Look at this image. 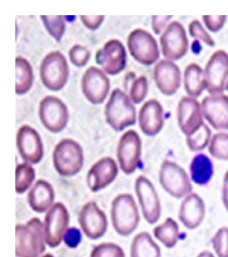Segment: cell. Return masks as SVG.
Listing matches in <instances>:
<instances>
[{
    "mask_svg": "<svg viewBox=\"0 0 228 257\" xmlns=\"http://www.w3.org/2000/svg\"><path fill=\"white\" fill-rule=\"evenodd\" d=\"M35 168L28 163L19 164L16 168V193L19 194L25 193L30 188L35 181Z\"/></svg>",
    "mask_w": 228,
    "mask_h": 257,
    "instance_id": "30",
    "label": "cell"
},
{
    "mask_svg": "<svg viewBox=\"0 0 228 257\" xmlns=\"http://www.w3.org/2000/svg\"><path fill=\"white\" fill-rule=\"evenodd\" d=\"M78 221L84 235L91 240L103 237L107 230L106 214L94 201H89L81 206Z\"/></svg>",
    "mask_w": 228,
    "mask_h": 257,
    "instance_id": "13",
    "label": "cell"
},
{
    "mask_svg": "<svg viewBox=\"0 0 228 257\" xmlns=\"http://www.w3.org/2000/svg\"><path fill=\"white\" fill-rule=\"evenodd\" d=\"M41 257H54L53 256V255H52L51 253H49V252H47V253L44 254V255H42Z\"/></svg>",
    "mask_w": 228,
    "mask_h": 257,
    "instance_id": "45",
    "label": "cell"
},
{
    "mask_svg": "<svg viewBox=\"0 0 228 257\" xmlns=\"http://www.w3.org/2000/svg\"><path fill=\"white\" fill-rule=\"evenodd\" d=\"M38 114L44 127L53 134L61 132L69 122L67 107L60 97L56 96H46L41 100Z\"/></svg>",
    "mask_w": 228,
    "mask_h": 257,
    "instance_id": "9",
    "label": "cell"
},
{
    "mask_svg": "<svg viewBox=\"0 0 228 257\" xmlns=\"http://www.w3.org/2000/svg\"><path fill=\"white\" fill-rule=\"evenodd\" d=\"M69 224V213L66 205L56 202L47 211L44 217L45 240L50 248L60 246L64 238Z\"/></svg>",
    "mask_w": 228,
    "mask_h": 257,
    "instance_id": "10",
    "label": "cell"
},
{
    "mask_svg": "<svg viewBox=\"0 0 228 257\" xmlns=\"http://www.w3.org/2000/svg\"><path fill=\"white\" fill-rule=\"evenodd\" d=\"M211 243L217 257H228V227H220L213 236Z\"/></svg>",
    "mask_w": 228,
    "mask_h": 257,
    "instance_id": "35",
    "label": "cell"
},
{
    "mask_svg": "<svg viewBox=\"0 0 228 257\" xmlns=\"http://www.w3.org/2000/svg\"><path fill=\"white\" fill-rule=\"evenodd\" d=\"M172 16H152V29L155 34L161 33L164 28H166V24L170 21Z\"/></svg>",
    "mask_w": 228,
    "mask_h": 257,
    "instance_id": "42",
    "label": "cell"
},
{
    "mask_svg": "<svg viewBox=\"0 0 228 257\" xmlns=\"http://www.w3.org/2000/svg\"><path fill=\"white\" fill-rule=\"evenodd\" d=\"M90 257H126L124 249L115 243H101L93 247Z\"/></svg>",
    "mask_w": 228,
    "mask_h": 257,
    "instance_id": "34",
    "label": "cell"
},
{
    "mask_svg": "<svg viewBox=\"0 0 228 257\" xmlns=\"http://www.w3.org/2000/svg\"><path fill=\"white\" fill-rule=\"evenodd\" d=\"M154 80L164 95L175 94L181 85V71L174 62L161 60L154 68Z\"/></svg>",
    "mask_w": 228,
    "mask_h": 257,
    "instance_id": "20",
    "label": "cell"
},
{
    "mask_svg": "<svg viewBox=\"0 0 228 257\" xmlns=\"http://www.w3.org/2000/svg\"><path fill=\"white\" fill-rule=\"evenodd\" d=\"M153 234L165 247H174L180 237V227L176 220L167 217L165 221L153 228Z\"/></svg>",
    "mask_w": 228,
    "mask_h": 257,
    "instance_id": "28",
    "label": "cell"
},
{
    "mask_svg": "<svg viewBox=\"0 0 228 257\" xmlns=\"http://www.w3.org/2000/svg\"><path fill=\"white\" fill-rule=\"evenodd\" d=\"M41 79L44 86L52 91L62 89L69 78V65L65 56L53 50L45 56L40 68Z\"/></svg>",
    "mask_w": 228,
    "mask_h": 257,
    "instance_id": "6",
    "label": "cell"
},
{
    "mask_svg": "<svg viewBox=\"0 0 228 257\" xmlns=\"http://www.w3.org/2000/svg\"><path fill=\"white\" fill-rule=\"evenodd\" d=\"M53 162L60 175L72 177L81 171L84 165L82 148L72 139H63L55 146Z\"/></svg>",
    "mask_w": 228,
    "mask_h": 257,
    "instance_id": "4",
    "label": "cell"
},
{
    "mask_svg": "<svg viewBox=\"0 0 228 257\" xmlns=\"http://www.w3.org/2000/svg\"><path fill=\"white\" fill-rule=\"evenodd\" d=\"M203 117L217 131H228V96L211 94L201 103Z\"/></svg>",
    "mask_w": 228,
    "mask_h": 257,
    "instance_id": "19",
    "label": "cell"
},
{
    "mask_svg": "<svg viewBox=\"0 0 228 257\" xmlns=\"http://www.w3.org/2000/svg\"><path fill=\"white\" fill-rule=\"evenodd\" d=\"M110 218L114 230L123 237H127L139 226L140 216L133 195L121 193L111 204Z\"/></svg>",
    "mask_w": 228,
    "mask_h": 257,
    "instance_id": "2",
    "label": "cell"
},
{
    "mask_svg": "<svg viewBox=\"0 0 228 257\" xmlns=\"http://www.w3.org/2000/svg\"><path fill=\"white\" fill-rule=\"evenodd\" d=\"M90 56L91 54L88 49L80 44H75L69 51L70 61L77 67H82L84 65H86L89 60Z\"/></svg>",
    "mask_w": 228,
    "mask_h": 257,
    "instance_id": "38",
    "label": "cell"
},
{
    "mask_svg": "<svg viewBox=\"0 0 228 257\" xmlns=\"http://www.w3.org/2000/svg\"><path fill=\"white\" fill-rule=\"evenodd\" d=\"M211 137V128L205 123L195 134L186 137V145L192 152H199L208 146Z\"/></svg>",
    "mask_w": 228,
    "mask_h": 257,
    "instance_id": "32",
    "label": "cell"
},
{
    "mask_svg": "<svg viewBox=\"0 0 228 257\" xmlns=\"http://www.w3.org/2000/svg\"><path fill=\"white\" fill-rule=\"evenodd\" d=\"M149 91L148 79L145 75H141L135 79L130 88V95L132 101L135 104H139L144 100Z\"/></svg>",
    "mask_w": 228,
    "mask_h": 257,
    "instance_id": "36",
    "label": "cell"
},
{
    "mask_svg": "<svg viewBox=\"0 0 228 257\" xmlns=\"http://www.w3.org/2000/svg\"><path fill=\"white\" fill-rule=\"evenodd\" d=\"M17 257H40L46 249L44 223L37 218L16 225Z\"/></svg>",
    "mask_w": 228,
    "mask_h": 257,
    "instance_id": "1",
    "label": "cell"
},
{
    "mask_svg": "<svg viewBox=\"0 0 228 257\" xmlns=\"http://www.w3.org/2000/svg\"><path fill=\"white\" fill-rule=\"evenodd\" d=\"M127 44L132 57L141 64L149 66L159 58L158 43L148 31L135 29L129 35Z\"/></svg>",
    "mask_w": 228,
    "mask_h": 257,
    "instance_id": "8",
    "label": "cell"
},
{
    "mask_svg": "<svg viewBox=\"0 0 228 257\" xmlns=\"http://www.w3.org/2000/svg\"><path fill=\"white\" fill-rule=\"evenodd\" d=\"M118 174L117 162L110 157H104L97 161L90 168L87 174L88 188L97 192L107 187L116 179Z\"/></svg>",
    "mask_w": 228,
    "mask_h": 257,
    "instance_id": "22",
    "label": "cell"
},
{
    "mask_svg": "<svg viewBox=\"0 0 228 257\" xmlns=\"http://www.w3.org/2000/svg\"><path fill=\"white\" fill-rule=\"evenodd\" d=\"M81 22L84 24L85 27L88 28L90 30H95L99 28L102 22L104 20V16H80Z\"/></svg>",
    "mask_w": 228,
    "mask_h": 257,
    "instance_id": "41",
    "label": "cell"
},
{
    "mask_svg": "<svg viewBox=\"0 0 228 257\" xmlns=\"http://www.w3.org/2000/svg\"><path fill=\"white\" fill-rule=\"evenodd\" d=\"M208 150L217 160L228 161V134L218 132L211 137Z\"/></svg>",
    "mask_w": 228,
    "mask_h": 257,
    "instance_id": "31",
    "label": "cell"
},
{
    "mask_svg": "<svg viewBox=\"0 0 228 257\" xmlns=\"http://www.w3.org/2000/svg\"><path fill=\"white\" fill-rule=\"evenodd\" d=\"M162 188L176 199L184 198L192 192V180L184 168L171 160L162 162L158 173Z\"/></svg>",
    "mask_w": 228,
    "mask_h": 257,
    "instance_id": "5",
    "label": "cell"
},
{
    "mask_svg": "<svg viewBox=\"0 0 228 257\" xmlns=\"http://www.w3.org/2000/svg\"><path fill=\"white\" fill-rule=\"evenodd\" d=\"M142 155V140L134 130L124 133L118 143L117 156L123 172L133 174L139 166Z\"/></svg>",
    "mask_w": 228,
    "mask_h": 257,
    "instance_id": "14",
    "label": "cell"
},
{
    "mask_svg": "<svg viewBox=\"0 0 228 257\" xmlns=\"http://www.w3.org/2000/svg\"><path fill=\"white\" fill-rule=\"evenodd\" d=\"M16 144L21 158L27 163L38 164L44 157V145L38 131L30 125L19 128Z\"/></svg>",
    "mask_w": 228,
    "mask_h": 257,
    "instance_id": "16",
    "label": "cell"
},
{
    "mask_svg": "<svg viewBox=\"0 0 228 257\" xmlns=\"http://www.w3.org/2000/svg\"><path fill=\"white\" fill-rule=\"evenodd\" d=\"M190 178L197 185L205 186L214 175V165L209 157L203 153H198L191 161Z\"/></svg>",
    "mask_w": 228,
    "mask_h": 257,
    "instance_id": "26",
    "label": "cell"
},
{
    "mask_svg": "<svg viewBox=\"0 0 228 257\" xmlns=\"http://www.w3.org/2000/svg\"><path fill=\"white\" fill-rule=\"evenodd\" d=\"M34 72L32 65L24 57H16V94H25L33 85Z\"/></svg>",
    "mask_w": 228,
    "mask_h": 257,
    "instance_id": "29",
    "label": "cell"
},
{
    "mask_svg": "<svg viewBox=\"0 0 228 257\" xmlns=\"http://www.w3.org/2000/svg\"><path fill=\"white\" fill-rule=\"evenodd\" d=\"M179 128L186 137L192 135L205 124L201 104L195 97L183 96L177 109Z\"/></svg>",
    "mask_w": 228,
    "mask_h": 257,
    "instance_id": "15",
    "label": "cell"
},
{
    "mask_svg": "<svg viewBox=\"0 0 228 257\" xmlns=\"http://www.w3.org/2000/svg\"><path fill=\"white\" fill-rule=\"evenodd\" d=\"M130 257H161V251L151 234L147 231H142L133 239Z\"/></svg>",
    "mask_w": 228,
    "mask_h": 257,
    "instance_id": "27",
    "label": "cell"
},
{
    "mask_svg": "<svg viewBox=\"0 0 228 257\" xmlns=\"http://www.w3.org/2000/svg\"><path fill=\"white\" fill-rule=\"evenodd\" d=\"M127 51L119 40L107 41L96 53V62L109 75H117L125 69L127 65Z\"/></svg>",
    "mask_w": 228,
    "mask_h": 257,
    "instance_id": "18",
    "label": "cell"
},
{
    "mask_svg": "<svg viewBox=\"0 0 228 257\" xmlns=\"http://www.w3.org/2000/svg\"><path fill=\"white\" fill-rule=\"evenodd\" d=\"M206 90L210 94H222L228 78V54L217 50L208 59L205 70Z\"/></svg>",
    "mask_w": 228,
    "mask_h": 257,
    "instance_id": "12",
    "label": "cell"
},
{
    "mask_svg": "<svg viewBox=\"0 0 228 257\" xmlns=\"http://www.w3.org/2000/svg\"><path fill=\"white\" fill-rule=\"evenodd\" d=\"M196 257H215V255L208 250H203L199 252Z\"/></svg>",
    "mask_w": 228,
    "mask_h": 257,
    "instance_id": "44",
    "label": "cell"
},
{
    "mask_svg": "<svg viewBox=\"0 0 228 257\" xmlns=\"http://www.w3.org/2000/svg\"><path fill=\"white\" fill-rule=\"evenodd\" d=\"M65 244L69 248H75L79 244L81 240V231L76 227H69L66 230L64 238Z\"/></svg>",
    "mask_w": 228,
    "mask_h": 257,
    "instance_id": "40",
    "label": "cell"
},
{
    "mask_svg": "<svg viewBox=\"0 0 228 257\" xmlns=\"http://www.w3.org/2000/svg\"><path fill=\"white\" fill-rule=\"evenodd\" d=\"M46 29L56 41H60L64 34L66 24L63 16H41Z\"/></svg>",
    "mask_w": 228,
    "mask_h": 257,
    "instance_id": "33",
    "label": "cell"
},
{
    "mask_svg": "<svg viewBox=\"0 0 228 257\" xmlns=\"http://www.w3.org/2000/svg\"><path fill=\"white\" fill-rule=\"evenodd\" d=\"M204 24L210 32L215 33L223 27L226 20V16H202Z\"/></svg>",
    "mask_w": 228,
    "mask_h": 257,
    "instance_id": "39",
    "label": "cell"
},
{
    "mask_svg": "<svg viewBox=\"0 0 228 257\" xmlns=\"http://www.w3.org/2000/svg\"><path fill=\"white\" fill-rule=\"evenodd\" d=\"M53 186L48 181L40 179L30 189L27 196L28 205L32 210L43 213L51 208L54 201Z\"/></svg>",
    "mask_w": 228,
    "mask_h": 257,
    "instance_id": "24",
    "label": "cell"
},
{
    "mask_svg": "<svg viewBox=\"0 0 228 257\" xmlns=\"http://www.w3.org/2000/svg\"><path fill=\"white\" fill-rule=\"evenodd\" d=\"M110 88L106 74L95 66H90L81 79V90L87 99L94 104L103 103Z\"/></svg>",
    "mask_w": 228,
    "mask_h": 257,
    "instance_id": "17",
    "label": "cell"
},
{
    "mask_svg": "<svg viewBox=\"0 0 228 257\" xmlns=\"http://www.w3.org/2000/svg\"><path fill=\"white\" fill-rule=\"evenodd\" d=\"M206 212L203 199L195 192L185 196L179 208L178 218L184 227L193 230L200 226Z\"/></svg>",
    "mask_w": 228,
    "mask_h": 257,
    "instance_id": "21",
    "label": "cell"
},
{
    "mask_svg": "<svg viewBox=\"0 0 228 257\" xmlns=\"http://www.w3.org/2000/svg\"><path fill=\"white\" fill-rule=\"evenodd\" d=\"M106 121L114 131H122L136 121V109L124 91L116 88L105 106Z\"/></svg>",
    "mask_w": 228,
    "mask_h": 257,
    "instance_id": "3",
    "label": "cell"
},
{
    "mask_svg": "<svg viewBox=\"0 0 228 257\" xmlns=\"http://www.w3.org/2000/svg\"><path fill=\"white\" fill-rule=\"evenodd\" d=\"M221 199L223 207L228 212V170L225 172L221 189Z\"/></svg>",
    "mask_w": 228,
    "mask_h": 257,
    "instance_id": "43",
    "label": "cell"
},
{
    "mask_svg": "<svg viewBox=\"0 0 228 257\" xmlns=\"http://www.w3.org/2000/svg\"><path fill=\"white\" fill-rule=\"evenodd\" d=\"M225 89L227 90L228 91V79L227 81H226V85H225Z\"/></svg>",
    "mask_w": 228,
    "mask_h": 257,
    "instance_id": "46",
    "label": "cell"
},
{
    "mask_svg": "<svg viewBox=\"0 0 228 257\" xmlns=\"http://www.w3.org/2000/svg\"><path fill=\"white\" fill-rule=\"evenodd\" d=\"M183 86L192 97H199L206 89L204 71L199 65L193 62L186 66L183 71Z\"/></svg>",
    "mask_w": 228,
    "mask_h": 257,
    "instance_id": "25",
    "label": "cell"
},
{
    "mask_svg": "<svg viewBox=\"0 0 228 257\" xmlns=\"http://www.w3.org/2000/svg\"><path fill=\"white\" fill-rule=\"evenodd\" d=\"M161 52L168 60L183 58L189 50V39L183 25L178 21H172L166 26L160 37Z\"/></svg>",
    "mask_w": 228,
    "mask_h": 257,
    "instance_id": "7",
    "label": "cell"
},
{
    "mask_svg": "<svg viewBox=\"0 0 228 257\" xmlns=\"http://www.w3.org/2000/svg\"><path fill=\"white\" fill-rule=\"evenodd\" d=\"M164 112L161 103L155 98L149 99L141 107L139 125L143 134L155 137L164 126Z\"/></svg>",
    "mask_w": 228,
    "mask_h": 257,
    "instance_id": "23",
    "label": "cell"
},
{
    "mask_svg": "<svg viewBox=\"0 0 228 257\" xmlns=\"http://www.w3.org/2000/svg\"><path fill=\"white\" fill-rule=\"evenodd\" d=\"M189 33L192 38L200 40L208 46H214V41L202 26V23L197 19L191 21L189 25Z\"/></svg>",
    "mask_w": 228,
    "mask_h": 257,
    "instance_id": "37",
    "label": "cell"
},
{
    "mask_svg": "<svg viewBox=\"0 0 228 257\" xmlns=\"http://www.w3.org/2000/svg\"><path fill=\"white\" fill-rule=\"evenodd\" d=\"M135 191L146 221L151 224L158 222L161 215V203L152 181L146 176H139L135 183Z\"/></svg>",
    "mask_w": 228,
    "mask_h": 257,
    "instance_id": "11",
    "label": "cell"
}]
</instances>
